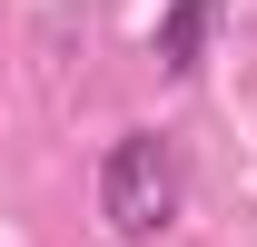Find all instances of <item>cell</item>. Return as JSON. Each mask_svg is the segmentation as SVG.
<instances>
[{"instance_id":"obj_1","label":"cell","mask_w":257,"mask_h":247,"mask_svg":"<svg viewBox=\"0 0 257 247\" xmlns=\"http://www.w3.org/2000/svg\"><path fill=\"white\" fill-rule=\"evenodd\" d=\"M178 208H188V158H178V139H168V129L109 139V158H99V217H109V237L149 247V237L178 227Z\"/></svg>"},{"instance_id":"obj_2","label":"cell","mask_w":257,"mask_h":247,"mask_svg":"<svg viewBox=\"0 0 257 247\" xmlns=\"http://www.w3.org/2000/svg\"><path fill=\"white\" fill-rule=\"evenodd\" d=\"M208 30H218V0H168V20H159V69L168 79H198Z\"/></svg>"}]
</instances>
